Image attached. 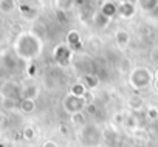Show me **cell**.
Returning <instances> with one entry per match:
<instances>
[{
	"label": "cell",
	"instance_id": "6da1fadb",
	"mask_svg": "<svg viewBox=\"0 0 158 147\" xmlns=\"http://www.w3.org/2000/svg\"><path fill=\"white\" fill-rule=\"evenodd\" d=\"M44 147H57V145H56L54 142H51V141H48V142H45V144H44Z\"/></svg>",
	"mask_w": 158,
	"mask_h": 147
}]
</instances>
